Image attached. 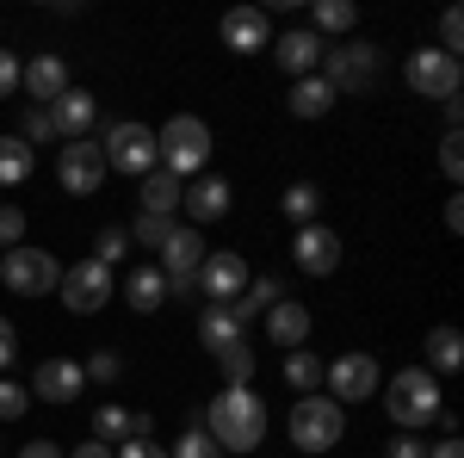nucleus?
<instances>
[{"mask_svg":"<svg viewBox=\"0 0 464 458\" xmlns=\"http://www.w3.org/2000/svg\"><path fill=\"white\" fill-rule=\"evenodd\" d=\"M198 427L211 434L223 453H254V446L266 440V403L254 396V385H223Z\"/></svg>","mask_w":464,"mask_h":458,"instance_id":"nucleus-1","label":"nucleus"},{"mask_svg":"<svg viewBox=\"0 0 464 458\" xmlns=\"http://www.w3.org/2000/svg\"><path fill=\"white\" fill-rule=\"evenodd\" d=\"M155 161L174 180H198L205 161H211V124L192 118V112H174V118L155 131Z\"/></svg>","mask_w":464,"mask_h":458,"instance_id":"nucleus-2","label":"nucleus"},{"mask_svg":"<svg viewBox=\"0 0 464 458\" xmlns=\"http://www.w3.org/2000/svg\"><path fill=\"white\" fill-rule=\"evenodd\" d=\"M384 409H391V422L402 427V434H415V427L440 422V378H433L428 365H402L391 385H384Z\"/></svg>","mask_w":464,"mask_h":458,"instance_id":"nucleus-3","label":"nucleus"},{"mask_svg":"<svg viewBox=\"0 0 464 458\" xmlns=\"http://www.w3.org/2000/svg\"><path fill=\"white\" fill-rule=\"evenodd\" d=\"M341 434H347V415H341V403L334 396H297V409H291V446L297 453H328V446H341Z\"/></svg>","mask_w":464,"mask_h":458,"instance_id":"nucleus-4","label":"nucleus"},{"mask_svg":"<svg viewBox=\"0 0 464 458\" xmlns=\"http://www.w3.org/2000/svg\"><path fill=\"white\" fill-rule=\"evenodd\" d=\"M100 155H106V174L118 168V174H155L161 161H155V131L149 124H137V118H118V124H106V137H100Z\"/></svg>","mask_w":464,"mask_h":458,"instance_id":"nucleus-5","label":"nucleus"},{"mask_svg":"<svg viewBox=\"0 0 464 458\" xmlns=\"http://www.w3.org/2000/svg\"><path fill=\"white\" fill-rule=\"evenodd\" d=\"M0 279H6V291H13V297H44V291H56L63 267H56V254H50V248L19 242V248H6Z\"/></svg>","mask_w":464,"mask_h":458,"instance_id":"nucleus-6","label":"nucleus"},{"mask_svg":"<svg viewBox=\"0 0 464 458\" xmlns=\"http://www.w3.org/2000/svg\"><path fill=\"white\" fill-rule=\"evenodd\" d=\"M402 81L421 93V100H459V81H464V69H459V56H446V50H409V63H402Z\"/></svg>","mask_w":464,"mask_h":458,"instance_id":"nucleus-7","label":"nucleus"},{"mask_svg":"<svg viewBox=\"0 0 464 458\" xmlns=\"http://www.w3.org/2000/svg\"><path fill=\"white\" fill-rule=\"evenodd\" d=\"M322 81L334 87V100L341 93H365L372 81H378V44H341V50H322Z\"/></svg>","mask_w":464,"mask_h":458,"instance_id":"nucleus-8","label":"nucleus"},{"mask_svg":"<svg viewBox=\"0 0 464 458\" xmlns=\"http://www.w3.org/2000/svg\"><path fill=\"white\" fill-rule=\"evenodd\" d=\"M56 291H63V304H69L74 317H93V310H106V304H111V273L93 260V254H87V260L63 267Z\"/></svg>","mask_w":464,"mask_h":458,"instance_id":"nucleus-9","label":"nucleus"},{"mask_svg":"<svg viewBox=\"0 0 464 458\" xmlns=\"http://www.w3.org/2000/svg\"><path fill=\"white\" fill-rule=\"evenodd\" d=\"M322 390L334 403H365L378 396V359L372 353H341L334 365H322Z\"/></svg>","mask_w":464,"mask_h":458,"instance_id":"nucleus-10","label":"nucleus"},{"mask_svg":"<svg viewBox=\"0 0 464 458\" xmlns=\"http://www.w3.org/2000/svg\"><path fill=\"white\" fill-rule=\"evenodd\" d=\"M248 260L236 254V248H211L205 254V267H198V291L211 297V304H236L242 291H248Z\"/></svg>","mask_w":464,"mask_h":458,"instance_id":"nucleus-11","label":"nucleus"},{"mask_svg":"<svg viewBox=\"0 0 464 458\" xmlns=\"http://www.w3.org/2000/svg\"><path fill=\"white\" fill-rule=\"evenodd\" d=\"M205 254H211V248H205L198 229H174L168 248H161V267H155V273L168 279V291H192V285H198V267H205Z\"/></svg>","mask_w":464,"mask_h":458,"instance_id":"nucleus-12","label":"nucleus"},{"mask_svg":"<svg viewBox=\"0 0 464 458\" xmlns=\"http://www.w3.org/2000/svg\"><path fill=\"white\" fill-rule=\"evenodd\" d=\"M56 180H63V192H74V199H93L100 180H106V155H100V142H69V149L56 155Z\"/></svg>","mask_w":464,"mask_h":458,"instance_id":"nucleus-13","label":"nucleus"},{"mask_svg":"<svg viewBox=\"0 0 464 458\" xmlns=\"http://www.w3.org/2000/svg\"><path fill=\"white\" fill-rule=\"evenodd\" d=\"M291 254H297V267H304L310 279H328V273L341 267V236H334L328 223H304L297 242H291Z\"/></svg>","mask_w":464,"mask_h":458,"instance_id":"nucleus-14","label":"nucleus"},{"mask_svg":"<svg viewBox=\"0 0 464 458\" xmlns=\"http://www.w3.org/2000/svg\"><path fill=\"white\" fill-rule=\"evenodd\" d=\"M50 124H56V137H69V142H87V131L100 124V100L87 93V87H69L63 100H50Z\"/></svg>","mask_w":464,"mask_h":458,"instance_id":"nucleus-15","label":"nucleus"},{"mask_svg":"<svg viewBox=\"0 0 464 458\" xmlns=\"http://www.w3.org/2000/svg\"><path fill=\"white\" fill-rule=\"evenodd\" d=\"M149 434H155V422H149V415H130L124 403H100V409H93V440L111 446V453H118L124 440H149Z\"/></svg>","mask_w":464,"mask_h":458,"instance_id":"nucleus-16","label":"nucleus"},{"mask_svg":"<svg viewBox=\"0 0 464 458\" xmlns=\"http://www.w3.org/2000/svg\"><path fill=\"white\" fill-rule=\"evenodd\" d=\"M81 390H87V372L74 359H44L32 372V396H44V403H74Z\"/></svg>","mask_w":464,"mask_h":458,"instance_id":"nucleus-17","label":"nucleus"},{"mask_svg":"<svg viewBox=\"0 0 464 458\" xmlns=\"http://www.w3.org/2000/svg\"><path fill=\"white\" fill-rule=\"evenodd\" d=\"M223 44H229L236 56H254V50L273 44V19H266L260 6H236V13L223 19Z\"/></svg>","mask_w":464,"mask_h":458,"instance_id":"nucleus-18","label":"nucleus"},{"mask_svg":"<svg viewBox=\"0 0 464 458\" xmlns=\"http://www.w3.org/2000/svg\"><path fill=\"white\" fill-rule=\"evenodd\" d=\"M186 217L192 223H217V217H229V205H236V192H229V180H217V174H198L192 186H186Z\"/></svg>","mask_w":464,"mask_h":458,"instance_id":"nucleus-19","label":"nucleus"},{"mask_svg":"<svg viewBox=\"0 0 464 458\" xmlns=\"http://www.w3.org/2000/svg\"><path fill=\"white\" fill-rule=\"evenodd\" d=\"M266 50L279 56V69H285L291 81H304V74H316V69H322V50H328V44H322L316 32H285L279 44H266Z\"/></svg>","mask_w":464,"mask_h":458,"instance_id":"nucleus-20","label":"nucleus"},{"mask_svg":"<svg viewBox=\"0 0 464 458\" xmlns=\"http://www.w3.org/2000/svg\"><path fill=\"white\" fill-rule=\"evenodd\" d=\"M19 87L32 93V106H50V100L69 93V63H63V56H37L32 69L19 74Z\"/></svg>","mask_w":464,"mask_h":458,"instance_id":"nucleus-21","label":"nucleus"},{"mask_svg":"<svg viewBox=\"0 0 464 458\" xmlns=\"http://www.w3.org/2000/svg\"><path fill=\"white\" fill-rule=\"evenodd\" d=\"M266 335H273L279 347H304V341H310V310H304L297 297H279V304L266 310Z\"/></svg>","mask_w":464,"mask_h":458,"instance_id":"nucleus-22","label":"nucleus"},{"mask_svg":"<svg viewBox=\"0 0 464 458\" xmlns=\"http://www.w3.org/2000/svg\"><path fill=\"white\" fill-rule=\"evenodd\" d=\"M198 341H205L211 353H223V347H236V341H248V328L236 322L229 304H205V317H198Z\"/></svg>","mask_w":464,"mask_h":458,"instance_id":"nucleus-23","label":"nucleus"},{"mask_svg":"<svg viewBox=\"0 0 464 458\" xmlns=\"http://www.w3.org/2000/svg\"><path fill=\"white\" fill-rule=\"evenodd\" d=\"M179 199H186V180H174L168 168L143 174V211H149V217H174Z\"/></svg>","mask_w":464,"mask_h":458,"instance_id":"nucleus-24","label":"nucleus"},{"mask_svg":"<svg viewBox=\"0 0 464 458\" xmlns=\"http://www.w3.org/2000/svg\"><path fill=\"white\" fill-rule=\"evenodd\" d=\"M279 297H291V291H285L279 279H248V291H242V297H236L229 310H236V322L248 328V322H254V317H266V310H273Z\"/></svg>","mask_w":464,"mask_h":458,"instance_id":"nucleus-25","label":"nucleus"},{"mask_svg":"<svg viewBox=\"0 0 464 458\" xmlns=\"http://www.w3.org/2000/svg\"><path fill=\"white\" fill-rule=\"evenodd\" d=\"M459 365H464V335L452 322L428 328V372H459Z\"/></svg>","mask_w":464,"mask_h":458,"instance_id":"nucleus-26","label":"nucleus"},{"mask_svg":"<svg viewBox=\"0 0 464 458\" xmlns=\"http://www.w3.org/2000/svg\"><path fill=\"white\" fill-rule=\"evenodd\" d=\"M328 106H334V87H328L322 74L291 81V112H297V118H328Z\"/></svg>","mask_w":464,"mask_h":458,"instance_id":"nucleus-27","label":"nucleus"},{"mask_svg":"<svg viewBox=\"0 0 464 458\" xmlns=\"http://www.w3.org/2000/svg\"><path fill=\"white\" fill-rule=\"evenodd\" d=\"M124 297H130V310H161L168 304V279L155 273V267H130V285H124Z\"/></svg>","mask_w":464,"mask_h":458,"instance_id":"nucleus-28","label":"nucleus"},{"mask_svg":"<svg viewBox=\"0 0 464 458\" xmlns=\"http://www.w3.org/2000/svg\"><path fill=\"white\" fill-rule=\"evenodd\" d=\"M279 205H285V217L297 223V229H304V223H322V186L316 180H297V186H285Z\"/></svg>","mask_w":464,"mask_h":458,"instance_id":"nucleus-29","label":"nucleus"},{"mask_svg":"<svg viewBox=\"0 0 464 458\" xmlns=\"http://www.w3.org/2000/svg\"><path fill=\"white\" fill-rule=\"evenodd\" d=\"M285 385L297 390V396H316V390H322V359L310 347H291L285 353Z\"/></svg>","mask_w":464,"mask_h":458,"instance_id":"nucleus-30","label":"nucleus"},{"mask_svg":"<svg viewBox=\"0 0 464 458\" xmlns=\"http://www.w3.org/2000/svg\"><path fill=\"white\" fill-rule=\"evenodd\" d=\"M19 180H32V149L19 137H0V186H19Z\"/></svg>","mask_w":464,"mask_h":458,"instance_id":"nucleus-31","label":"nucleus"},{"mask_svg":"<svg viewBox=\"0 0 464 458\" xmlns=\"http://www.w3.org/2000/svg\"><path fill=\"white\" fill-rule=\"evenodd\" d=\"M353 25H359V6H353V0H316V37L353 32Z\"/></svg>","mask_w":464,"mask_h":458,"instance_id":"nucleus-32","label":"nucleus"},{"mask_svg":"<svg viewBox=\"0 0 464 458\" xmlns=\"http://www.w3.org/2000/svg\"><path fill=\"white\" fill-rule=\"evenodd\" d=\"M217 365H223V385H254V347H248V341L223 347V353H217Z\"/></svg>","mask_w":464,"mask_h":458,"instance_id":"nucleus-33","label":"nucleus"},{"mask_svg":"<svg viewBox=\"0 0 464 458\" xmlns=\"http://www.w3.org/2000/svg\"><path fill=\"white\" fill-rule=\"evenodd\" d=\"M124 254H130V229H118V223H111V229H100V242H93V260H100V267H118V260H124Z\"/></svg>","mask_w":464,"mask_h":458,"instance_id":"nucleus-34","label":"nucleus"},{"mask_svg":"<svg viewBox=\"0 0 464 458\" xmlns=\"http://www.w3.org/2000/svg\"><path fill=\"white\" fill-rule=\"evenodd\" d=\"M174 229H179V223H174V217H137V229H130V242H143V248H168V236H174Z\"/></svg>","mask_w":464,"mask_h":458,"instance_id":"nucleus-35","label":"nucleus"},{"mask_svg":"<svg viewBox=\"0 0 464 458\" xmlns=\"http://www.w3.org/2000/svg\"><path fill=\"white\" fill-rule=\"evenodd\" d=\"M168 458H223V446H217L205 427H186V434H179V446Z\"/></svg>","mask_w":464,"mask_h":458,"instance_id":"nucleus-36","label":"nucleus"},{"mask_svg":"<svg viewBox=\"0 0 464 458\" xmlns=\"http://www.w3.org/2000/svg\"><path fill=\"white\" fill-rule=\"evenodd\" d=\"M19 142H25V149H32V142H56V124H50L44 106H25V118H19Z\"/></svg>","mask_w":464,"mask_h":458,"instance_id":"nucleus-37","label":"nucleus"},{"mask_svg":"<svg viewBox=\"0 0 464 458\" xmlns=\"http://www.w3.org/2000/svg\"><path fill=\"white\" fill-rule=\"evenodd\" d=\"M25 409H32V390L13 385V378H0V422H19Z\"/></svg>","mask_w":464,"mask_h":458,"instance_id":"nucleus-38","label":"nucleus"},{"mask_svg":"<svg viewBox=\"0 0 464 458\" xmlns=\"http://www.w3.org/2000/svg\"><path fill=\"white\" fill-rule=\"evenodd\" d=\"M81 372H87V378H93V385H118V378H124V359H118V353H93V359H87V365H81Z\"/></svg>","mask_w":464,"mask_h":458,"instance_id":"nucleus-39","label":"nucleus"},{"mask_svg":"<svg viewBox=\"0 0 464 458\" xmlns=\"http://www.w3.org/2000/svg\"><path fill=\"white\" fill-rule=\"evenodd\" d=\"M433 50H446V56H459V50H464V19H459V6H446V13H440V44H433Z\"/></svg>","mask_w":464,"mask_h":458,"instance_id":"nucleus-40","label":"nucleus"},{"mask_svg":"<svg viewBox=\"0 0 464 458\" xmlns=\"http://www.w3.org/2000/svg\"><path fill=\"white\" fill-rule=\"evenodd\" d=\"M440 174H446V180L464 174V137H459V131H446V137H440Z\"/></svg>","mask_w":464,"mask_h":458,"instance_id":"nucleus-41","label":"nucleus"},{"mask_svg":"<svg viewBox=\"0 0 464 458\" xmlns=\"http://www.w3.org/2000/svg\"><path fill=\"white\" fill-rule=\"evenodd\" d=\"M19 242H25V211L0 205V248H19Z\"/></svg>","mask_w":464,"mask_h":458,"instance_id":"nucleus-42","label":"nucleus"},{"mask_svg":"<svg viewBox=\"0 0 464 458\" xmlns=\"http://www.w3.org/2000/svg\"><path fill=\"white\" fill-rule=\"evenodd\" d=\"M384 458H428V440H415V434H396V440H384Z\"/></svg>","mask_w":464,"mask_h":458,"instance_id":"nucleus-43","label":"nucleus"},{"mask_svg":"<svg viewBox=\"0 0 464 458\" xmlns=\"http://www.w3.org/2000/svg\"><path fill=\"white\" fill-rule=\"evenodd\" d=\"M19 74H25V63H19L13 50H0V100H6V93H19Z\"/></svg>","mask_w":464,"mask_h":458,"instance_id":"nucleus-44","label":"nucleus"},{"mask_svg":"<svg viewBox=\"0 0 464 458\" xmlns=\"http://www.w3.org/2000/svg\"><path fill=\"white\" fill-rule=\"evenodd\" d=\"M111 458H168V446H155V434H149V440H124Z\"/></svg>","mask_w":464,"mask_h":458,"instance_id":"nucleus-45","label":"nucleus"},{"mask_svg":"<svg viewBox=\"0 0 464 458\" xmlns=\"http://www.w3.org/2000/svg\"><path fill=\"white\" fill-rule=\"evenodd\" d=\"M13 353H19V335H13V322L0 317V372L13 365Z\"/></svg>","mask_w":464,"mask_h":458,"instance_id":"nucleus-46","label":"nucleus"},{"mask_svg":"<svg viewBox=\"0 0 464 458\" xmlns=\"http://www.w3.org/2000/svg\"><path fill=\"white\" fill-rule=\"evenodd\" d=\"M19 458H63L56 440H32V446H19Z\"/></svg>","mask_w":464,"mask_h":458,"instance_id":"nucleus-47","label":"nucleus"},{"mask_svg":"<svg viewBox=\"0 0 464 458\" xmlns=\"http://www.w3.org/2000/svg\"><path fill=\"white\" fill-rule=\"evenodd\" d=\"M446 229H452V236L464 229V205H459V199H446Z\"/></svg>","mask_w":464,"mask_h":458,"instance_id":"nucleus-48","label":"nucleus"},{"mask_svg":"<svg viewBox=\"0 0 464 458\" xmlns=\"http://www.w3.org/2000/svg\"><path fill=\"white\" fill-rule=\"evenodd\" d=\"M428 458H464L459 440H440V446H428Z\"/></svg>","mask_w":464,"mask_h":458,"instance_id":"nucleus-49","label":"nucleus"},{"mask_svg":"<svg viewBox=\"0 0 464 458\" xmlns=\"http://www.w3.org/2000/svg\"><path fill=\"white\" fill-rule=\"evenodd\" d=\"M69 458H111V446H100V440H87V446H74Z\"/></svg>","mask_w":464,"mask_h":458,"instance_id":"nucleus-50","label":"nucleus"}]
</instances>
